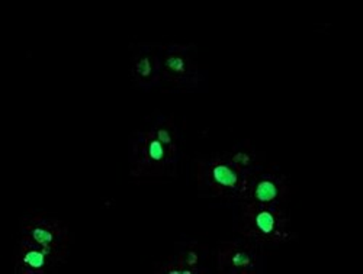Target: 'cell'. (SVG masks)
I'll return each instance as SVG.
<instances>
[{
    "label": "cell",
    "mask_w": 363,
    "mask_h": 274,
    "mask_svg": "<svg viewBox=\"0 0 363 274\" xmlns=\"http://www.w3.org/2000/svg\"><path fill=\"white\" fill-rule=\"evenodd\" d=\"M209 247L196 241H180L174 251L151 266L153 274H205Z\"/></svg>",
    "instance_id": "8"
},
{
    "label": "cell",
    "mask_w": 363,
    "mask_h": 274,
    "mask_svg": "<svg viewBox=\"0 0 363 274\" xmlns=\"http://www.w3.org/2000/svg\"><path fill=\"white\" fill-rule=\"evenodd\" d=\"M130 81L135 89L145 91L162 83L159 44L140 42L130 45Z\"/></svg>",
    "instance_id": "9"
},
{
    "label": "cell",
    "mask_w": 363,
    "mask_h": 274,
    "mask_svg": "<svg viewBox=\"0 0 363 274\" xmlns=\"http://www.w3.org/2000/svg\"><path fill=\"white\" fill-rule=\"evenodd\" d=\"M294 195V186L278 163H262L252 174L243 200L260 205L286 207Z\"/></svg>",
    "instance_id": "6"
},
{
    "label": "cell",
    "mask_w": 363,
    "mask_h": 274,
    "mask_svg": "<svg viewBox=\"0 0 363 274\" xmlns=\"http://www.w3.org/2000/svg\"><path fill=\"white\" fill-rule=\"evenodd\" d=\"M162 81L179 93H189L202 83V69L195 44H159Z\"/></svg>",
    "instance_id": "4"
},
{
    "label": "cell",
    "mask_w": 363,
    "mask_h": 274,
    "mask_svg": "<svg viewBox=\"0 0 363 274\" xmlns=\"http://www.w3.org/2000/svg\"><path fill=\"white\" fill-rule=\"evenodd\" d=\"M16 274H47L65 263L34 241L21 235L13 256Z\"/></svg>",
    "instance_id": "10"
},
{
    "label": "cell",
    "mask_w": 363,
    "mask_h": 274,
    "mask_svg": "<svg viewBox=\"0 0 363 274\" xmlns=\"http://www.w3.org/2000/svg\"><path fill=\"white\" fill-rule=\"evenodd\" d=\"M19 232L52 253L65 264L67 263L72 244V231L67 221L50 217L45 212L29 210L19 221Z\"/></svg>",
    "instance_id": "5"
},
{
    "label": "cell",
    "mask_w": 363,
    "mask_h": 274,
    "mask_svg": "<svg viewBox=\"0 0 363 274\" xmlns=\"http://www.w3.org/2000/svg\"><path fill=\"white\" fill-rule=\"evenodd\" d=\"M240 210L235 232L262 247H277L292 242L298 234L291 228V217L286 207L260 205L255 202H238Z\"/></svg>",
    "instance_id": "3"
},
{
    "label": "cell",
    "mask_w": 363,
    "mask_h": 274,
    "mask_svg": "<svg viewBox=\"0 0 363 274\" xmlns=\"http://www.w3.org/2000/svg\"><path fill=\"white\" fill-rule=\"evenodd\" d=\"M179 130L174 115L156 110L128 138V173L135 185H163L179 171Z\"/></svg>",
    "instance_id": "1"
},
{
    "label": "cell",
    "mask_w": 363,
    "mask_h": 274,
    "mask_svg": "<svg viewBox=\"0 0 363 274\" xmlns=\"http://www.w3.org/2000/svg\"><path fill=\"white\" fill-rule=\"evenodd\" d=\"M264 256L266 249L250 239L221 241L216 250V267L220 274H259Z\"/></svg>",
    "instance_id": "7"
},
{
    "label": "cell",
    "mask_w": 363,
    "mask_h": 274,
    "mask_svg": "<svg viewBox=\"0 0 363 274\" xmlns=\"http://www.w3.org/2000/svg\"><path fill=\"white\" fill-rule=\"evenodd\" d=\"M263 161V154L250 139H245L231 149L201 156L196 160L198 196L202 199L241 202L245 199L252 174Z\"/></svg>",
    "instance_id": "2"
}]
</instances>
